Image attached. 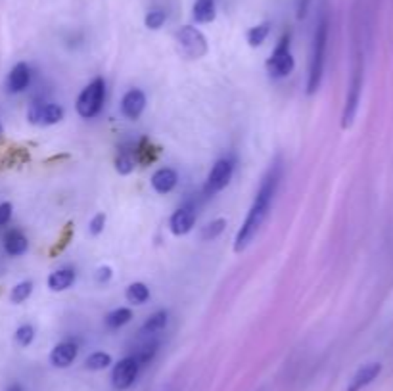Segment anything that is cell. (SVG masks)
<instances>
[{
  "label": "cell",
  "mask_w": 393,
  "mask_h": 391,
  "mask_svg": "<svg viewBox=\"0 0 393 391\" xmlns=\"http://www.w3.org/2000/svg\"><path fill=\"white\" fill-rule=\"evenodd\" d=\"M125 297H127V302L132 303V305H142V303H146L148 299H150V290H148V286L142 284V282H132V284L127 288Z\"/></svg>",
  "instance_id": "obj_20"
},
{
  "label": "cell",
  "mask_w": 393,
  "mask_h": 391,
  "mask_svg": "<svg viewBox=\"0 0 393 391\" xmlns=\"http://www.w3.org/2000/svg\"><path fill=\"white\" fill-rule=\"evenodd\" d=\"M177 39H179V44L189 58L198 60V58H204L207 54V41H205L204 33L196 27H192V25L180 27V31L177 33Z\"/></svg>",
  "instance_id": "obj_5"
},
{
  "label": "cell",
  "mask_w": 393,
  "mask_h": 391,
  "mask_svg": "<svg viewBox=\"0 0 393 391\" xmlns=\"http://www.w3.org/2000/svg\"><path fill=\"white\" fill-rule=\"evenodd\" d=\"M104 227H106V215L104 213H98V215H94L92 220H90L89 225V230L92 236H98L104 232Z\"/></svg>",
  "instance_id": "obj_29"
},
{
  "label": "cell",
  "mask_w": 393,
  "mask_h": 391,
  "mask_svg": "<svg viewBox=\"0 0 393 391\" xmlns=\"http://www.w3.org/2000/svg\"><path fill=\"white\" fill-rule=\"evenodd\" d=\"M382 372V365L380 363H369V365H365V367H360L355 376L351 378V382L347 385V390L345 391H360L365 390L367 385L376 380L378 376Z\"/></svg>",
  "instance_id": "obj_13"
},
{
  "label": "cell",
  "mask_w": 393,
  "mask_h": 391,
  "mask_svg": "<svg viewBox=\"0 0 393 391\" xmlns=\"http://www.w3.org/2000/svg\"><path fill=\"white\" fill-rule=\"evenodd\" d=\"M31 293H33V282H31V280H24V282H19V284L12 288L10 299H12V303L19 305V303L27 302Z\"/></svg>",
  "instance_id": "obj_22"
},
{
  "label": "cell",
  "mask_w": 393,
  "mask_h": 391,
  "mask_svg": "<svg viewBox=\"0 0 393 391\" xmlns=\"http://www.w3.org/2000/svg\"><path fill=\"white\" fill-rule=\"evenodd\" d=\"M112 365V357L104 353V351H96V353H92L87 360H85V367L89 368V370H104Z\"/></svg>",
  "instance_id": "obj_24"
},
{
  "label": "cell",
  "mask_w": 393,
  "mask_h": 391,
  "mask_svg": "<svg viewBox=\"0 0 393 391\" xmlns=\"http://www.w3.org/2000/svg\"><path fill=\"white\" fill-rule=\"evenodd\" d=\"M309 2H311V0H299V8H297V17H299V19H304L305 14H307Z\"/></svg>",
  "instance_id": "obj_32"
},
{
  "label": "cell",
  "mask_w": 393,
  "mask_h": 391,
  "mask_svg": "<svg viewBox=\"0 0 393 391\" xmlns=\"http://www.w3.org/2000/svg\"><path fill=\"white\" fill-rule=\"evenodd\" d=\"M196 225V213L192 207H180L173 213L171 220H169V228L175 236H184Z\"/></svg>",
  "instance_id": "obj_10"
},
{
  "label": "cell",
  "mask_w": 393,
  "mask_h": 391,
  "mask_svg": "<svg viewBox=\"0 0 393 391\" xmlns=\"http://www.w3.org/2000/svg\"><path fill=\"white\" fill-rule=\"evenodd\" d=\"M132 318V311L127 309V307H119V309L112 311L110 315L106 317V326L107 328H112V330H117V328H121L125 326L127 322H131Z\"/></svg>",
  "instance_id": "obj_21"
},
{
  "label": "cell",
  "mask_w": 393,
  "mask_h": 391,
  "mask_svg": "<svg viewBox=\"0 0 393 391\" xmlns=\"http://www.w3.org/2000/svg\"><path fill=\"white\" fill-rule=\"evenodd\" d=\"M115 169L119 175H129L134 169V157H132L131 152H127V150L119 152L117 159H115Z\"/></svg>",
  "instance_id": "obj_25"
},
{
  "label": "cell",
  "mask_w": 393,
  "mask_h": 391,
  "mask_svg": "<svg viewBox=\"0 0 393 391\" xmlns=\"http://www.w3.org/2000/svg\"><path fill=\"white\" fill-rule=\"evenodd\" d=\"M217 16L215 0H196L192 8V17L196 24H211Z\"/></svg>",
  "instance_id": "obj_17"
},
{
  "label": "cell",
  "mask_w": 393,
  "mask_h": 391,
  "mask_svg": "<svg viewBox=\"0 0 393 391\" xmlns=\"http://www.w3.org/2000/svg\"><path fill=\"white\" fill-rule=\"evenodd\" d=\"M280 173H282L280 165L279 163H274L269 169V173L265 175L261 186L257 190V196H255L254 205H252V209L247 213L242 228L238 230L236 240H234V252L236 253L246 250L250 242L254 240L255 234L259 232V228H261V225L265 223V219H267L270 204H272V200H274V196H277V190H279Z\"/></svg>",
  "instance_id": "obj_1"
},
{
  "label": "cell",
  "mask_w": 393,
  "mask_h": 391,
  "mask_svg": "<svg viewBox=\"0 0 393 391\" xmlns=\"http://www.w3.org/2000/svg\"><path fill=\"white\" fill-rule=\"evenodd\" d=\"M31 82V67L25 64V62H19L12 67V71L8 73V79H6V89L12 94H19L24 92Z\"/></svg>",
  "instance_id": "obj_11"
},
{
  "label": "cell",
  "mask_w": 393,
  "mask_h": 391,
  "mask_svg": "<svg viewBox=\"0 0 393 391\" xmlns=\"http://www.w3.org/2000/svg\"><path fill=\"white\" fill-rule=\"evenodd\" d=\"M326 42H328V21L322 17L317 24L315 39H313L311 65H309V81H307V92L315 94L322 81V71H324V58H326Z\"/></svg>",
  "instance_id": "obj_2"
},
{
  "label": "cell",
  "mask_w": 393,
  "mask_h": 391,
  "mask_svg": "<svg viewBox=\"0 0 393 391\" xmlns=\"http://www.w3.org/2000/svg\"><path fill=\"white\" fill-rule=\"evenodd\" d=\"M146 107V96L140 89H131L121 100V114L127 119H139Z\"/></svg>",
  "instance_id": "obj_12"
},
{
  "label": "cell",
  "mask_w": 393,
  "mask_h": 391,
  "mask_svg": "<svg viewBox=\"0 0 393 391\" xmlns=\"http://www.w3.org/2000/svg\"><path fill=\"white\" fill-rule=\"evenodd\" d=\"M75 282V270L73 269H60L54 270L49 277V288L52 292H64L67 288H71Z\"/></svg>",
  "instance_id": "obj_18"
},
{
  "label": "cell",
  "mask_w": 393,
  "mask_h": 391,
  "mask_svg": "<svg viewBox=\"0 0 393 391\" xmlns=\"http://www.w3.org/2000/svg\"><path fill=\"white\" fill-rule=\"evenodd\" d=\"M27 245H29V242H27V238H25L21 230H10L6 238H4V250H6V253L12 255V257L24 255V253L27 252Z\"/></svg>",
  "instance_id": "obj_16"
},
{
  "label": "cell",
  "mask_w": 393,
  "mask_h": 391,
  "mask_svg": "<svg viewBox=\"0 0 393 391\" xmlns=\"http://www.w3.org/2000/svg\"><path fill=\"white\" fill-rule=\"evenodd\" d=\"M269 31H270V24H259L252 27L250 31H247V42H250V46H261L265 39L269 37Z\"/></svg>",
  "instance_id": "obj_23"
},
{
  "label": "cell",
  "mask_w": 393,
  "mask_h": 391,
  "mask_svg": "<svg viewBox=\"0 0 393 391\" xmlns=\"http://www.w3.org/2000/svg\"><path fill=\"white\" fill-rule=\"evenodd\" d=\"M77 345L73 342H62L50 353V363L56 368H67L77 358Z\"/></svg>",
  "instance_id": "obj_14"
},
{
  "label": "cell",
  "mask_w": 393,
  "mask_h": 391,
  "mask_svg": "<svg viewBox=\"0 0 393 391\" xmlns=\"http://www.w3.org/2000/svg\"><path fill=\"white\" fill-rule=\"evenodd\" d=\"M165 326H167V313H165V311H157V313H154V315L144 322V326H142V334L156 336L164 330Z\"/></svg>",
  "instance_id": "obj_19"
},
{
  "label": "cell",
  "mask_w": 393,
  "mask_h": 391,
  "mask_svg": "<svg viewBox=\"0 0 393 391\" xmlns=\"http://www.w3.org/2000/svg\"><path fill=\"white\" fill-rule=\"evenodd\" d=\"M35 340V328L31 324H24L19 326L16 330V342L21 345V347H27L31 345V342Z\"/></svg>",
  "instance_id": "obj_28"
},
{
  "label": "cell",
  "mask_w": 393,
  "mask_h": 391,
  "mask_svg": "<svg viewBox=\"0 0 393 391\" xmlns=\"http://www.w3.org/2000/svg\"><path fill=\"white\" fill-rule=\"evenodd\" d=\"M0 134H2V123H0Z\"/></svg>",
  "instance_id": "obj_34"
},
{
  "label": "cell",
  "mask_w": 393,
  "mask_h": 391,
  "mask_svg": "<svg viewBox=\"0 0 393 391\" xmlns=\"http://www.w3.org/2000/svg\"><path fill=\"white\" fill-rule=\"evenodd\" d=\"M27 119L33 125H56L64 119V107L50 102H33L27 112Z\"/></svg>",
  "instance_id": "obj_7"
},
{
  "label": "cell",
  "mask_w": 393,
  "mask_h": 391,
  "mask_svg": "<svg viewBox=\"0 0 393 391\" xmlns=\"http://www.w3.org/2000/svg\"><path fill=\"white\" fill-rule=\"evenodd\" d=\"M165 19H167V16H165L164 10H152V12H148L146 17H144V25H146L148 29H159L161 25L165 24Z\"/></svg>",
  "instance_id": "obj_27"
},
{
  "label": "cell",
  "mask_w": 393,
  "mask_h": 391,
  "mask_svg": "<svg viewBox=\"0 0 393 391\" xmlns=\"http://www.w3.org/2000/svg\"><path fill=\"white\" fill-rule=\"evenodd\" d=\"M12 211H14V207L12 204L8 202H4V204H0V227H6L12 219Z\"/></svg>",
  "instance_id": "obj_30"
},
{
  "label": "cell",
  "mask_w": 393,
  "mask_h": 391,
  "mask_svg": "<svg viewBox=\"0 0 393 391\" xmlns=\"http://www.w3.org/2000/svg\"><path fill=\"white\" fill-rule=\"evenodd\" d=\"M232 171H234V165L230 159H219L215 163L213 169L207 175L205 180V194L213 196L217 192H221L222 188L229 186L230 179H232Z\"/></svg>",
  "instance_id": "obj_8"
},
{
  "label": "cell",
  "mask_w": 393,
  "mask_h": 391,
  "mask_svg": "<svg viewBox=\"0 0 393 391\" xmlns=\"http://www.w3.org/2000/svg\"><path fill=\"white\" fill-rule=\"evenodd\" d=\"M177 180H179L177 173L169 169V167H164V169H157L152 175V186L159 194H169L173 188L177 186Z\"/></svg>",
  "instance_id": "obj_15"
},
{
  "label": "cell",
  "mask_w": 393,
  "mask_h": 391,
  "mask_svg": "<svg viewBox=\"0 0 393 391\" xmlns=\"http://www.w3.org/2000/svg\"><path fill=\"white\" fill-rule=\"evenodd\" d=\"M94 278H96L98 284H106V282H110V278H112V269H110V267H100V269L96 270Z\"/></svg>",
  "instance_id": "obj_31"
},
{
  "label": "cell",
  "mask_w": 393,
  "mask_h": 391,
  "mask_svg": "<svg viewBox=\"0 0 393 391\" xmlns=\"http://www.w3.org/2000/svg\"><path fill=\"white\" fill-rule=\"evenodd\" d=\"M104 96H106V82L104 79L96 77L94 81L89 82V87H85L82 92L77 98V114L85 117V119H92L100 114L102 104H104Z\"/></svg>",
  "instance_id": "obj_3"
},
{
  "label": "cell",
  "mask_w": 393,
  "mask_h": 391,
  "mask_svg": "<svg viewBox=\"0 0 393 391\" xmlns=\"http://www.w3.org/2000/svg\"><path fill=\"white\" fill-rule=\"evenodd\" d=\"M225 227H227V220L225 219H215L211 223H207L204 230H202V240H215L225 230Z\"/></svg>",
  "instance_id": "obj_26"
},
{
  "label": "cell",
  "mask_w": 393,
  "mask_h": 391,
  "mask_svg": "<svg viewBox=\"0 0 393 391\" xmlns=\"http://www.w3.org/2000/svg\"><path fill=\"white\" fill-rule=\"evenodd\" d=\"M140 365L134 357H125L115 365L114 372H112V383L115 390H127L131 388L137 376H139Z\"/></svg>",
  "instance_id": "obj_9"
},
{
  "label": "cell",
  "mask_w": 393,
  "mask_h": 391,
  "mask_svg": "<svg viewBox=\"0 0 393 391\" xmlns=\"http://www.w3.org/2000/svg\"><path fill=\"white\" fill-rule=\"evenodd\" d=\"M6 391H24V390H21V385H17V383H14V385H10V388Z\"/></svg>",
  "instance_id": "obj_33"
},
{
  "label": "cell",
  "mask_w": 393,
  "mask_h": 391,
  "mask_svg": "<svg viewBox=\"0 0 393 391\" xmlns=\"http://www.w3.org/2000/svg\"><path fill=\"white\" fill-rule=\"evenodd\" d=\"M295 62L292 52H290V33L284 35L280 42L277 44V49L272 50V54L267 60V71H269L270 77L274 79H282V77H288V75L294 71Z\"/></svg>",
  "instance_id": "obj_4"
},
{
  "label": "cell",
  "mask_w": 393,
  "mask_h": 391,
  "mask_svg": "<svg viewBox=\"0 0 393 391\" xmlns=\"http://www.w3.org/2000/svg\"><path fill=\"white\" fill-rule=\"evenodd\" d=\"M360 90H363V65H357L355 71H353L351 82H349V92H347V100H345V110H344V129H347L357 115L360 102Z\"/></svg>",
  "instance_id": "obj_6"
}]
</instances>
